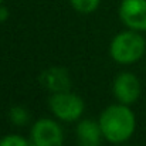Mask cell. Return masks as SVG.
I'll list each match as a JSON object with an SVG mask.
<instances>
[{"mask_svg": "<svg viewBox=\"0 0 146 146\" xmlns=\"http://www.w3.org/2000/svg\"><path fill=\"white\" fill-rule=\"evenodd\" d=\"M1 3H3V0H0V4H1Z\"/></svg>", "mask_w": 146, "mask_h": 146, "instance_id": "5bb4252c", "label": "cell"}, {"mask_svg": "<svg viewBox=\"0 0 146 146\" xmlns=\"http://www.w3.org/2000/svg\"><path fill=\"white\" fill-rule=\"evenodd\" d=\"M9 119H10V122H11L13 125H16V126H24V125H27L29 121H30V113H29V111H27L24 106H21V105H14V106H11L10 111H9Z\"/></svg>", "mask_w": 146, "mask_h": 146, "instance_id": "9c48e42d", "label": "cell"}, {"mask_svg": "<svg viewBox=\"0 0 146 146\" xmlns=\"http://www.w3.org/2000/svg\"><path fill=\"white\" fill-rule=\"evenodd\" d=\"M30 146H40V145H37V143H34V142H31V141H30Z\"/></svg>", "mask_w": 146, "mask_h": 146, "instance_id": "4fadbf2b", "label": "cell"}, {"mask_svg": "<svg viewBox=\"0 0 146 146\" xmlns=\"http://www.w3.org/2000/svg\"><path fill=\"white\" fill-rule=\"evenodd\" d=\"M0 146H30V141L20 135H7L0 141Z\"/></svg>", "mask_w": 146, "mask_h": 146, "instance_id": "8fae6325", "label": "cell"}, {"mask_svg": "<svg viewBox=\"0 0 146 146\" xmlns=\"http://www.w3.org/2000/svg\"><path fill=\"white\" fill-rule=\"evenodd\" d=\"M50 108L55 118L64 122H74L78 121L85 109V104L78 94L71 91L54 92L50 98Z\"/></svg>", "mask_w": 146, "mask_h": 146, "instance_id": "3957f363", "label": "cell"}, {"mask_svg": "<svg viewBox=\"0 0 146 146\" xmlns=\"http://www.w3.org/2000/svg\"><path fill=\"white\" fill-rule=\"evenodd\" d=\"M102 131L99 122L92 119H82L77 125V141L80 146H99L102 141Z\"/></svg>", "mask_w": 146, "mask_h": 146, "instance_id": "ba28073f", "label": "cell"}, {"mask_svg": "<svg viewBox=\"0 0 146 146\" xmlns=\"http://www.w3.org/2000/svg\"><path fill=\"white\" fill-rule=\"evenodd\" d=\"M119 17L128 29L146 31V0H122Z\"/></svg>", "mask_w": 146, "mask_h": 146, "instance_id": "5b68a950", "label": "cell"}, {"mask_svg": "<svg viewBox=\"0 0 146 146\" xmlns=\"http://www.w3.org/2000/svg\"><path fill=\"white\" fill-rule=\"evenodd\" d=\"M98 122L104 138L112 143L126 142L136 128L135 113L125 104H115L105 108Z\"/></svg>", "mask_w": 146, "mask_h": 146, "instance_id": "6da1fadb", "label": "cell"}, {"mask_svg": "<svg viewBox=\"0 0 146 146\" xmlns=\"http://www.w3.org/2000/svg\"><path fill=\"white\" fill-rule=\"evenodd\" d=\"M146 51V41L135 30L116 34L109 46L111 57L119 64H133L139 61Z\"/></svg>", "mask_w": 146, "mask_h": 146, "instance_id": "7a4b0ae2", "label": "cell"}, {"mask_svg": "<svg viewBox=\"0 0 146 146\" xmlns=\"http://www.w3.org/2000/svg\"><path fill=\"white\" fill-rule=\"evenodd\" d=\"M70 3L77 11L84 13V14H90L98 9L101 0H70Z\"/></svg>", "mask_w": 146, "mask_h": 146, "instance_id": "30bf717a", "label": "cell"}, {"mask_svg": "<svg viewBox=\"0 0 146 146\" xmlns=\"http://www.w3.org/2000/svg\"><path fill=\"white\" fill-rule=\"evenodd\" d=\"M7 19H9V10H7V7L0 4V23H4Z\"/></svg>", "mask_w": 146, "mask_h": 146, "instance_id": "7c38bea8", "label": "cell"}, {"mask_svg": "<svg viewBox=\"0 0 146 146\" xmlns=\"http://www.w3.org/2000/svg\"><path fill=\"white\" fill-rule=\"evenodd\" d=\"M40 82L46 90H50L51 92L70 91V87H71L70 74L67 72V70L60 68V67H52L46 70L40 75Z\"/></svg>", "mask_w": 146, "mask_h": 146, "instance_id": "52a82bcc", "label": "cell"}, {"mask_svg": "<svg viewBox=\"0 0 146 146\" xmlns=\"http://www.w3.org/2000/svg\"><path fill=\"white\" fill-rule=\"evenodd\" d=\"M62 139L64 135L61 126L48 118L38 119L30 132V141L40 146H61Z\"/></svg>", "mask_w": 146, "mask_h": 146, "instance_id": "277c9868", "label": "cell"}, {"mask_svg": "<svg viewBox=\"0 0 146 146\" xmlns=\"http://www.w3.org/2000/svg\"><path fill=\"white\" fill-rule=\"evenodd\" d=\"M115 98L125 105H131L138 101L141 97V81L139 78L132 74V72H121L115 80H113V87H112Z\"/></svg>", "mask_w": 146, "mask_h": 146, "instance_id": "8992f818", "label": "cell"}]
</instances>
